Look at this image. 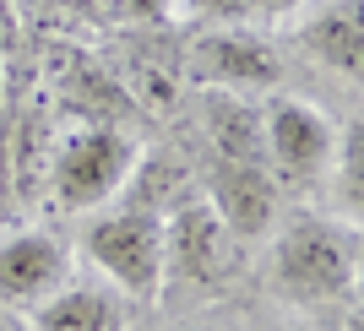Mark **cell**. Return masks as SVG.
I'll list each match as a JSON object with an SVG mask.
<instances>
[{"instance_id": "cell-13", "label": "cell", "mask_w": 364, "mask_h": 331, "mask_svg": "<svg viewBox=\"0 0 364 331\" xmlns=\"http://www.w3.org/2000/svg\"><path fill=\"white\" fill-rule=\"evenodd\" d=\"M191 16H207V22H245L250 16V0H185Z\"/></svg>"}, {"instance_id": "cell-8", "label": "cell", "mask_w": 364, "mask_h": 331, "mask_svg": "<svg viewBox=\"0 0 364 331\" xmlns=\"http://www.w3.org/2000/svg\"><path fill=\"white\" fill-rule=\"evenodd\" d=\"M65 283V250L55 234H16L0 244V299L38 304Z\"/></svg>"}, {"instance_id": "cell-3", "label": "cell", "mask_w": 364, "mask_h": 331, "mask_svg": "<svg viewBox=\"0 0 364 331\" xmlns=\"http://www.w3.org/2000/svg\"><path fill=\"white\" fill-rule=\"evenodd\" d=\"M131 163H136V147L120 131H104V125L98 131H76L60 147V158H55V196L71 212L104 207L131 180Z\"/></svg>"}, {"instance_id": "cell-6", "label": "cell", "mask_w": 364, "mask_h": 331, "mask_svg": "<svg viewBox=\"0 0 364 331\" xmlns=\"http://www.w3.org/2000/svg\"><path fill=\"white\" fill-rule=\"evenodd\" d=\"M207 207L223 217V228L234 239H256L261 228H272V217H277V174L267 163L218 158L213 180H207Z\"/></svg>"}, {"instance_id": "cell-17", "label": "cell", "mask_w": 364, "mask_h": 331, "mask_svg": "<svg viewBox=\"0 0 364 331\" xmlns=\"http://www.w3.org/2000/svg\"><path fill=\"white\" fill-rule=\"evenodd\" d=\"M174 331H213V326H174Z\"/></svg>"}, {"instance_id": "cell-11", "label": "cell", "mask_w": 364, "mask_h": 331, "mask_svg": "<svg viewBox=\"0 0 364 331\" xmlns=\"http://www.w3.org/2000/svg\"><path fill=\"white\" fill-rule=\"evenodd\" d=\"M33 331H120V315L98 288H65V293L38 299Z\"/></svg>"}, {"instance_id": "cell-9", "label": "cell", "mask_w": 364, "mask_h": 331, "mask_svg": "<svg viewBox=\"0 0 364 331\" xmlns=\"http://www.w3.org/2000/svg\"><path fill=\"white\" fill-rule=\"evenodd\" d=\"M359 11H364L359 0H326L299 28V44L310 49L326 71L348 76V82H359V71H364V16Z\"/></svg>"}, {"instance_id": "cell-2", "label": "cell", "mask_w": 364, "mask_h": 331, "mask_svg": "<svg viewBox=\"0 0 364 331\" xmlns=\"http://www.w3.org/2000/svg\"><path fill=\"white\" fill-rule=\"evenodd\" d=\"M87 256L125 299L152 304L158 293H164V277H168L164 217L147 212V207L109 212V217H98V223L87 228Z\"/></svg>"}, {"instance_id": "cell-5", "label": "cell", "mask_w": 364, "mask_h": 331, "mask_svg": "<svg viewBox=\"0 0 364 331\" xmlns=\"http://www.w3.org/2000/svg\"><path fill=\"white\" fill-rule=\"evenodd\" d=\"M185 71H191V82H201L213 92H267L277 87L283 60L272 55L267 38H250L240 28H213L191 44Z\"/></svg>"}, {"instance_id": "cell-14", "label": "cell", "mask_w": 364, "mask_h": 331, "mask_svg": "<svg viewBox=\"0 0 364 331\" xmlns=\"http://www.w3.org/2000/svg\"><path fill=\"white\" fill-rule=\"evenodd\" d=\"M109 16H120V22H158L168 11V0H98Z\"/></svg>"}, {"instance_id": "cell-15", "label": "cell", "mask_w": 364, "mask_h": 331, "mask_svg": "<svg viewBox=\"0 0 364 331\" xmlns=\"http://www.w3.org/2000/svg\"><path fill=\"white\" fill-rule=\"evenodd\" d=\"M294 6H304V0H250V16H283V11H294Z\"/></svg>"}, {"instance_id": "cell-10", "label": "cell", "mask_w": 364, "mask_h": 331, "mask_svg": "<svg viewBox=\"0 0 364 331\" xmlns=\"http://www.w3.org/2000/svg\"><path fill=\"white\" fill-rule=\"evenodd\" d=\"M207 136H213L218 158H234V163H267V131H261V109L250 98H234V92H218L207 104Z\"/></svg>"}, {"instance_id": "cell-7", "label": "cell", "mask_w": 364, "mask_h": 331, "mask_svg": "<svg viewBox=\"0 0 364 331\" xmlns=\"http://www.w3.org/2000/svg\"><path fill=\"white\" fill-rule=\"evenodd\" d=\"M164 239H168V266L180 271V277H191V283L201 288H213L223 283V271H228V234L223 217H218L207 201H191V207L174 212V223H164Z\"/></svg>"}, {"instance_id": "cell-4", "label": "cell", "mask_w": 364, "mask_h": 331, "mask_svg": "<svg viewBox=\"0 0 364 331\" xmlns=\"http://www.w3.org/2000/svg\"><path fill=\"white\" fill-rule=\"evenodd\" d=\"M267 168L283 180H321L337 158V125L304 98H272L261 109Z\"/></svg>"}, {"instance_id": "cell-12", "label": "cell", "mask_w": 364, "mask_h": 331, "mask_svg": "<svg viewBox=\"0 0 364 331\" xmlns=\"http://www.w3.org/2000/svg\"><path fill=\"white\" fill-rule=\"evenodd\" d=\"M337 196L348 207V223H359V207H364V131L359 120L348 131H337Z\"/></svg>"}, {"instance_id": "cell-1", "label": "cell", "mask_w": 364, "mask_h": 331, "mask_svg": "<svg viewBox=\"0 0 364 331\" xmlns=\"http://www.w3.org/2000/svg\"><path fill=\"white\" fill-rule=\"evenodd\" d=\"M359 283V223L294 217L272 244V288L289 304H326Z\"/></svg>"}, {"instance_id": "cell-16", "label": "cell", "mask_w": 364, "mask_h": 331, "mask_svg": "<svg viewBox=\"0 0 364 331\" xmlns=\"http://www.w3.org/2000/svg\"><path fill=\"white\" fill-rule=\"evenodd\" d=\"M0 331H33V326H28L22 315H16V304H6V299H0Z\"/></svg>"}]
</instances>
